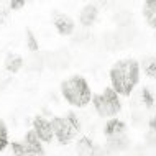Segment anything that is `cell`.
Wrapping results in <instances>:
<instances>
[{
  "mask_svg": "<svg viewBox=\"0 0 156 156\" xmlns=\"http://www.w3.org/2000/svg\"><path fill=\"white\" fill-rule=\"evenodd\" d=\"M140 66L135 59H122L110 71L112 89L120 95H128L138 84Z\"/></svg>",
  "mask_w": 156,
  "mask_h": 156,
  "instance_id": "obj_1",
  "label": "cell"
},
{
  "mask_svg": "<svg viewBox=\"0 0 156 156\" xmlns=\"http://www.w3.org/2000/svg\"><path fill=\"white\" fill-rule=\"evenodd\" d=\"M62 94L73 105L84 107L90 100V89L82 77H71L62 84Z\"/></svg>",
  "mask_w": 156,
  "mask_h": 156,
  "instance_id": "obj_2",
  "label": "cell"
},
{
  "mask_svg": "<svg viewBox=\"0 0 156 156\" xmlns=\"http://www.w3.org/2000/svg\"><path fill=\"white\" fill-rule=\"evenodd\" d=\"M95 112L100 117H113L120 110V100L119 94L113 89H105L102 94H99L94 99Z\"/></svg>",
  "mask_w": 156,
  "mask_h": 156,
  "instance_id": "obj_3",
  "label": "cell"
},
{
  "mask_svg": "<svg viewBox=\"0 0 156 156\" xmlns=\"http://www.w3.org/2000/svg\"><path fill=\"white\" fill-rule=\"evenodd\" d=\"M51 123H53L54 136H58L61 141H69L71 138H74L76 133L79 132V120L76 119L74 115L56 119V120H53Z\"/></svg>",
  "mask_w": 156,
  "mask_h": 156,
  "instance_id": "obj_4",
  "label": "cell"
},
{
  "mask_svg": "<svg viewBox=\"0 0 156 156\" xmlns=\"http://www.w3.org/2000/svg\"><path fill=\"white\" fill-rule=\"evenodd\" d=\"M44 54V66L51 69H64L71 62V54L66 49H58V51H48Z\"/></svg>",
  "mask_w": 156,
  "mask_h": 156,
  "instance_id": "obj_5",
  "label": "cell"
},
{
  "mask_svg": "<svg viewBox=\"0 0 156 156\" xmlns=\"http://www.w3.org/2000/svg\"><path fill=\"white\" fill-rule=\"evenodd\" d=\"M105 135H107V141L108 140H119V138L126 136V128L123 125V122L112 119L105 126Z\"/></svg>",
  "mask_w": 156,
  "mask_h": 156,
  "instance_id": "obj_6",
  "label": "cell"
},
{
  "mask_svg": "<svg viewBox=\"0 0 156 156\" xmlns=\"http://www.w3.org/2000/svg\"><path fill=\"white\" fill-rule=\"evenodd\" d=\"M97 15H99V5L95 3H89L81 10V15H79V20H81V25L84 28H89L90 25H94V22L97 20Z\"/></svg>",
  "mask_w": 156,
  "mask_h": 156,
  "instance_id": "obj_7",
  "label": "cell"
},
{
  "mask_svg": "<svg viewBox=\"0 0 156 156\" xmlns=\"http://www.w3.org/2000/svg\"><path fill=\"white\" fill-rule=\"evenodd\" d=\"M54 25H56L58 31L61 35H73L76 30V25L74 22L64 13H56L54 15Z\"/></svg>",
  "mask_w": 156,
  "mask_h": 156,
  "instance_id": "obj_8",
  "label": "cell"
},
{
  "mask_svg": "<svg viewBox=\"0 0 156 156\" xmlns=\"http://www.w3.org/2000/svg\"><path fill=\"white\" fill-rule=\"evenodd\" d=\"M35 133L38 136V140H43V141H49L54 136L53 132V123L46 120H38L35 123Z\"/></svg>",
  "mask_w": 156,
  "mask_h": 156,
  "instance_id": "obj_9",
  "label": "cell"
},
{
  "mask_svg": "<svg viewBox=\"0 0 156 156\" xmlns=\"http://www.w3.org/2000/svg\"><path fill=\"white\" fill-rule=\"evenodd\" d=\"M143 13H145V18H146L150 27L156 28V0H150V2L145 3Z\"/></svg>",
  "mask_w": 156,
  "mask_h": 156,
  "instance_id": "obj_10",
  "label": "cell"
},
{
  "mask_svg": "<svg viewBox=\"0 0 156 156\" xmlns=\"http://www.w3.org/2000/svg\"><path fill=\"white\" fill-rule=\"evenodd\" d=\"M27 66H28V69H31V71H40L41 67H44V54L43 53H33L31 56H30V59H28L27 62Z\"/></svg>",
  "mask_w": 156,
  "mask_h": 156,
  "instance_id": "obj_11",
  "label": "cell"
},
{
  "mask_svg": "<svg viewBox=\"0 0 156 156\" xmlns=\"http://www.w3.org/2000/svg\"><path fill=\"white\" fill-rule=\"evenodd\" d=\"M143 73L148 77H156V56H148L141 61Z\"/></svg>",
  "mask_w": 156,
  "mask_h": 156,
  "instance_id": "obj_12",
  "label": "cell"
},
{
  "mask_svg": "<svg viewBox=\"0 0 156 156\" xmlns=\"http://www.w3.org/2000/svg\"><path fill=\"white\" fill-rule=\"evenodd\" d=\"M23 66V59L20 56H16V54H8L7 59H5V67L7 71H10V73H16L18 69H22Z\"/></svg>",
  "mask_w": 156,
  "mask_h": 156,
  "instance_id": "obj_13",
  "label": "cell"
},
{
  "mask_svg": "<svg viewBox=\"0 0 156 156\" xmlns=\"http://www.w3.org/2000/svg\"><path fill=\"white\" fill-rule=\"evenodd\" d=\"M94 153H95V146L89 140L84 138L77 143V156H94Z\"/></svg>",
  "mask_w": 156,
  "mask_h": 156,
  "instance_id": "obj_14",
  "label": "cell"
},
{
  "mask_svg": "<svg viewBox=\"0 0 156 156\" xmlns=\"http://www.w3.org/2000/svg\"><path fill=\"white\" fill-rule=\"evenodd\" d=\"M113 20L117 22L119 28L120 27H126V25H132V15H130V12H126V10L117 12L115 16H113Z\"/></svg>",
  "mask_w": 156,
  "mask_h": 156,
  "instance_id": "obj_15",
  "label": "cell"
},
{
  "mask_svg": "<svg viewBox=\"0 0 156 156\" xmlns=\"http://www.w3.org/2000/svg\"><path fill=\"white\" fill-rule=\"evenodd\" d=\"M7 146V126L0 120V150H3Z\"/></svg>",
  "mask_w": 156,
  "mask_h": 156,
  "instance_id": "obj_16",
  "label": "cell"
},
{
  "mask_svg": "<svg viewBox=\"0 0 156 156\" xmlns=\"http://www.w3.org/2000/svg\"><path fill=\"white\" fill-rule=\"evenodd\" d=\"M7 82H8V77L5 74H0V89H3L7 86Z\"/></svg>",
  "mask_w": 156,
  "mask_h": 156,
  "instance_id": "obj_17",
  "label": "cell"
}]
</instances>
